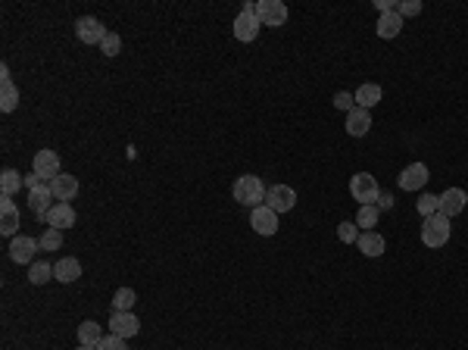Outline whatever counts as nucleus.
Wrapping results in <instances>:
<instances>
[{"label":"nucleus","mask_w":468,"mask_h":350,"mask_svg":"<svg viewBox=\"0 0 468 350\" xmlns=\"http://www.w3.org/2000/svg\"><path fill=\"white\" fill-rule=\"evenodd\" d=\"M100 50H103L106 56H119V50H122V38H119L116 31H106V38L100 41Z\"/></svg>","instance_id":"2f4dec72"},{"label":"nucleus","mask_w":468,"mask_h":350,"mask_svg":"<svg viewBox=\"0 0 468 350\" xmlns=\"http://www.w3.org/2000/svg\"><path fill=\"white\" fill-rule=\"evenodd\" d=\"M19 225H22V216H19V206L12 203L10 197L0 200V231H3L6 238H16Z\"/></svg>","instance_id":"4468645a"},{"label":"nucleus","mask_w":468,"mask_h":350,"mask_svg":"<svg viewBox=\"0 0 468 350\" xmlns=\"http://www.w3.org/2000/svg\"><path fill=\"white\" fill-rule=\"evenodd\" d=\"M293 203H297V191H293L291 185H272L266 194V206H272L275 212H291Z\"/></svg>","instance_id":"9d476101"},{"label":"nucleus","mask_w":468,"mask_h":350,"mask_svg":"<svg viewBox=\"0 0 468 350\" xmlns=\"http://www.w3.org/2000/svg\"><path fill=\"white\" fill-rule=\"evenodd\" d=\"M37 250H41V241L31 235H16L10 241V260L19 262V266H31L37 256Z\"/></svg>","instance_id":"39448f33"},{"label":"nucleus","mask_w":468,"mask_h":350,"mask_svg":"<svg viewBox=\"0 0 468 350\" xmlns=\"http://www.w3.org/2000/svg\"><path fill=\"white\" fill-rule=\"evenodd\" d=\"M75 38H78L81 44H97V47H100V41L106 38V28H103V22H100V19L81 16V19H75Z\"/></svg>","instance_id":"6e6552de"},{"label":"nucleus","mask_w":468,"mask_h":350,"mask_svg":"<svg viewBox=\"0 0 468 350\" xmlns=\"http://www.w3.org/2000/svg\"><path fill=\"white\" fill-rule=\"evenodd\" d=\"M356 247L362 250V256H368V260H378V256L387 250V241H384V235H378V231H362L359 241H356Z\"/></svg>","instance_id":"a211bd4d"},{"label":"nucleus","mask_w":468,"mask_h":350,"mask_svg":"<svg viewBox=\"0 0 468 350\" xmlns=\"http://www.w3.org/2000/svg\"><path fill=\"white\" fill-rule=\"evenodd\" d=\"M19 188H25V175H19L16 169L6 166L3 172H0V191H3V197H12V194H19Z\"/></svg>","instance_id":"5701e85b"},{"label":"nucleus","mask_w":468,"mask_h":350,"mask_svg":"<svg viewBox=\"0 0 468 350\" xmlns=\"http://www.w3.org/2000/svg\"><path fill=\"white\" fill-rule=\"evenodd\" d=\"M424 10V3H422V0H399V3H397V12H399V16H418V12H422Z\"/></svg>","instance_id":"473e14b6"},{"label":"nucleus","mask_w":468,"mask_h":350,"mask_svg":"<svg viewBox=\"0 0 468 350\" xmlns=\"http://www.w3.org/2000/svg\"><path fill=\"white\" fill-rule=\"evenodd\" d=\"M97 350H128V344H125V338H119V335H103V341L97 344Z\"/></svg>","instance_id":"72a5a7b5"},{"label":"nucleus","mask_w":468,"mask_h":350,"mask_svg":"<svg viewBox=\"0 0 468 350\" xmlns=\"http://www.w3.org/2000/svg\"><path fill=\"white\" fill-rule=\"evenodd\" d=\"M44 222H47V228H72L75 225V210L72 203H53L50 206V212L44 216Z\"/></svg>","instance_id":"f3484780"},{"label":"nucleus","mask_w":468,"mask_h":350,"mask_svg":"<svg viewBox=\"0 0 468 350\" xmlns=\"http://www.w3.org/2000/svg\"><path fill=\"white\" fill-rule=\"evenodd\" d=\"M100 341H103V331H100V325L94 322V319H85V322L78 325V344H85V347H97Z\"/></svg>","instance_id":"b1692460"},{"label":"nucleus","mask_w":468,"mask_h":350,"mask_svg":"<svg viewBox=\"0 0 468 350\" xmlns=\"http://www.w3.org/2000/svg\"><path fill=\"white\" fill-rule=\"evenodd\" d=\"M359 235H362V228L356 222H347V219H343V222L337 225V238H340L343 244H356L359 241Z\"/></svg>","instance_id":"c756f323"},{"label":"nucleus","mask_w":468,"mask_h":350,"mask_svg":"<svg viewBox=\"0 0 468 350\" xmlns=\"http://www.w3.org/2000/svg\"><path fill=\"white\" fill-rule=\"evenodd\" d=\"M428 166L424 162H409V166L399 172V178H397V185H399V191H418V188H424L428 185Z\"/></svg>","instance_id":"9b49d317"},{"label":"nucleus","mask_w":468,"mask_h":350,"mask_svg":"<svg viewBox=\"0 0 468 350\" xmlns=\"http://www.w3.org/2000/svg\"><path fill=\"white\" fill-rule=\"evenodd\" d=\"M50 191H53L56 203H69V200L78 194V178L69 175V172H60L53 181H50Z\"/></svg>","instance_id":"dca6fc26"},{"label":"nucleus","mask_w":468,"mask_h":350,"mask_svg":"<svg viewBox=\"0 0 468 350\" xmlns=\"http://www.w3.org/2000/svg\"><path fill=\"white\" fill-rule=\"evenodd\" d=\"M259 28H262V22H259V16H256V3H243V10L237 12L234 25H231L234 38L237 41H243V44H250V41L259 38Z\"/></svg>","instance_id":"7ed1b4c3"},{"label":"nucleus","mask_w":468,"mask_h":350,"mask_svg":"<svg viewBox=\"0 0 468 350\" xmlns=\"http://www.w3.org/2000/svg\"><path fill=\"white\" fill-rule=\"evenodd\" d=\"M53 278H60L62 285H72V281L81 278V262L75 256H62V260L53 262Z\"/></svg>","instance_id":"aec40b11"},{"label":"nucleus","mask_w":468,"mask_h":350,"mask_svg":"<svg viewBox=\"0 0 468 350\" xmlns=\"http://www.w3.org/2000/svg\"><path fill=\"white\" fill-rule=\"evenodd\" d=\"M465 206H468V194L462 191V188H449V191L440 194V212H443L447 219H453V216H459V212H465Z\"/></svg>","instance_id":"ddd939ff"},{"label":"nucleus","mask_w":468,"mask_h":350,"mask_svg":"<svg viewBox=\"0 0 468 350\" xmlns=\"http://www.w3.org/2000/svg\"><path fill=\"white\" fill-rule=\"evenodd\" d=\"M37 241H41V250H60L62 247V231L60 228H47Z\"/></svg>","instance_id":"7c9ffc66"},{"label":"nucleus","mask_w":468,"mask_h":350,"mask_svg":"<svg viewBox=\"0 0 468 350\" xmlns=\"http://www.w3.org/2000/svg\"><path fill=\"white\" fill-rule=\"evenodd\" d=\"M393 203H397V200H393V194L381 191V197H378V203H374V206H378V210H393Z\"/></svg>","instance_id":"c9c22d12"},{"label":"nucleus","mask_w":468,"mask_h":350,"mask_svg":"<svg viewBox=\"0 0 468 350\" xmlns=\"http://www.w3.org/2000/svg\"><path fill=\"white\" fill-rule=\"evenodd\" d=\"M349 194H353V200H359L362 206L378 203L381 185H378V178H374L372 172H356L353 178H349Z\"/></svg>","instance_id":"20e7f679"},{"label":"nucleus","mask_w":468,"mask_h":350,"mask_svg":"<svg viewBox=\"0 0 468 350\" xmlns=\"http://www.w3.org/2000/svg\"><path fill=\"white\" fill-rule=\"evenodd\" d=\"M135 303H137L135 288H119V291L112 294V312H131Z\"/></svg>","instance_id":"a878e982"},{"label":"nucleus","mask_w":468,"mask_h":350,"mask_svg":"<svg viewBox=\"0 0 468 350\" xmlns=\"http://www.w3.org/2000/svg\"><path fill=\"white\" fill-rule=\"evenodd\" d=\"M434 212H440V197H437V194H422V197H418V216L428 219V216H434Z\"/></svg>","instance_id":"c85d7f7f"},{"label":"nucleus","mask_w":468,"mask_h":350,"mask_svg":"<svg viewBox=\"0 0 468 350\" xmlns=\"http://www.w3.org/2000/svg\"><path fill=\"white\" fill-rule=\"evenodd\" d=\"M53 191H50V185H41V188H35V191H28V206H31V212H35L37 219H44L50 212V206H53Z\"/></svg>","instance_id":"6ab92c4d"},{"label":"nucleus","mask_w":468,"mask_h":350,"mask_svg":"<svg viewBox=\"0 0 468 350\" xmlns=\"http://www.w3.org/2000/svg\"><path fill=\"white\" fill-rule=\"evenodd\" d=\"M347 135L349 138H362L368 135V128H372V110H362V106H353V110L347 112Z\"/></svg>","instance_id":"2eb2a0df"},{"label":"nucleus","mask_w":468,"mask_h":350,"mask_svg":"<svg viewBox=\"0 0 468 350\" xmlns=\"http://www.w3.org/2000/svg\"><path fill=\"white\" fill-rule=\"evenodd\" d=\"M378 216H381V210L374 203L359 206V212H356V225H359L362 231H372V225H378Z\"/></svg>","instance_id":"cd10ccee"},{"label":"nucleus","mask_w":468,"mask_h":350,"mask_svg":"<svg viewBox=\"0 0 468 350\" xmlns=\"http://www.w3.org/2000/svg\"><path fill=\"white\" fill-rule=\"evenodd\" d=\"M381 97H384V88L374 85V81H365V85H362L359 91L353 94L356 106H362V110H372V106H378V103H381Z\"/></svg>","instance_id":"412c9836"},{"label":"nucleus","mask_w":468,"mask_h":350,"mask_svg":"<svg viewBox=\"0 0 468 350\" xmlns=\"http://www.w3.org/2000/svg\"><path fill=\"white\" fill-rule=\"evenodd\" d=\"M331 103L337 106V110H343V112H349L356 106V100H353V94H347V91H337L334 94V100H331Z\"/></svg>","instance_id":"f704fd0d"},{"label":"nucleus","mask_w":468,"mask_h":350,"mask_svg":"<svg viewBox=\"0 0 468 350\" xmlns=\"http://www.w3.org/2000/svg\"><path fill=\"white\" fill-rule=\"evenodd\" d=\"M449 235H453V225H449V219L443 216V212H434V216L424 219L422 225V244L431 250L443 247V244L449 241Z\"/></svg>","instance_id":"f03ea898"},{"label":"nucleus","mask_w":468,"mask_h":350,"mask_svg":"<svg viewBox=\"0 0 468 350\" xmlns=\"http://www.w3.org/2000/svg\"><path fill=\"white\" fill-rule=\"evenodd\" d=\"M256 16H259L262 25H268V28H281V25H287V6L281 3V0H259L256 3Z\"/></svg>","instance_id":"423d86ee"},{"label":"nucleus","mask_w":468,"mask_h":350,"mask_svg":"<svg viewBox=\"0 0 468 350\" xmlns=\"http://www.w3.org/2000/svg\"><path fill=\"white\" fill-rule=\"evenodd\" d=\"M50 278H53V266H50L47 260H35L28 266V281L31 285H47Z\"/></svg>","instance_id":"bb28decb"},{"label":"nucleus","mask_w":468,"mask_h":350,"mask_svg":"<svg viewBox=\"0 0 468 350\" xmlns=\"http://www.w3.org/2000/svg\"><path fill=\"white\" fill-rule=\"evenodd\" d=\"M19 106V91L12 85V78H0V110L12 112Z\"/></svg>","instance_id":"393cba45"},{"label":"nucleus","mask_w":468,"mask_h":350,"mask_svg":"<svg viewBox=\"0 0 468 350\" xmlns=\"http://www.w3.org/2000/svg\"><path fill=\"white\" fill-rule=\"evenodd\" d=\"M78 350H97V347H85V344H78Z\"/></svg>","instance_id":"4c0bfd02"},{"label":"nucleus","mask_w":468,"mask_h":350,"mask_svg":"<svg viewBox=\"0 0 468 350\" xmlns=\"http://www.w3.org/2000/svg\"><path fill=\"white\" fill-rule=\"evenodd\" d=\"M374 6H378L381 12H393L397 10V0H374Z\"/></svg>","instance_id":"e433bc0d"},{"label":"nucleus","mask_w":468,"mask_h":350,"mask_svg":"<svg viewBox=\"0 0 468 350\" xmlns=\"http://www.w3.org/2000/svg\"><path fill=\"white\" fill-rule=\"evenodd\" d=\"M31 172H37L50 185L60 175V153L56 150H37L35 160H31Z\"/></svg>","instance_id":"1a4fd4ad"},{"label":"nucleus","mask_w":468,"mask_h":350,"mask_svg":"<svg viewBox=\"0 0 468 350\" xmlns=\"http://www.w3.org/2000/svg\"><path fill=\"white\" fill-rule=\"evenodd\" d=\"M399 31H403V16H399L397 10H393V12H381V16H378V38L393 41Z\"/></svg>","instance_id":"4be33fe9"},{"label":"nucleus","mask_w":468,"mask_h":350,"mask_svg":"<svg viewBox=\"0 0 468 350\" xmlns=\"http://www.w3.org/2000/svg\"><path fill=\"white\" fill-rule=\"evenodd\" d=\"M110 331L128 341V338H135L137 331H141V319H137L135 312H112L110 316Z\"/></svg>","instance_id":"f8f14e48"},{"label":"nucleus","mask_w":468,"mask_h":350,"mask_svg":"<svg viewBox=\"0 0 468 350\" xmlns=\"http://www.w3.org/2000/svg\"><path fill=\"white\" fill-rule=\"evenodd\" d=\"M266 194L268 191H266V185H262L259 175H241V178L234 181V188H231V197H234L241 206H250V210L262 206Z\"/></svg>","instance_id":"f257e3e1"},{"label":"nucleus","mask_w":468,"mask_h":350,"mask_svg":"<svg viewBox=\"0 0 468 350\" xmlns=\"http://www.w3.org/2000/svg\"><path fill=\"white\" fill-rule=\"evenodd\" d=\"M250 225H253V231L256 235H262V238H272V235H278V212L272 210V206H256L253 212H250Z\"/></svg>","instance_id":"0eeeda50"}]
</instances>
